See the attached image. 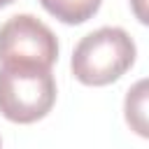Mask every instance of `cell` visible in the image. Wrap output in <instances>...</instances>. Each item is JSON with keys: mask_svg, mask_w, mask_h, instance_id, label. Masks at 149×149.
I'll use <instances>...</instances> for the list:
<instances>
[{"mask_svg": "<svg viewBox=\"0 0 149 149\" xmlns=\"http://www.w3.org/2000/svg\"><path fill=\"white\" fill-rule=\"evenodd\" d=\"M123 116L128 128L149 140V77L135 81L123 98Z\"/></svg>", "mask_w": 149, "mask_h": 149, "instance_id": "cell-4", "label": "cell"}, {"mask_svg": "<svg viewBox=\"0 0 149 149\" xmlns=\"http://www.w3.org/2000/svg\"><path fill=\"white\" fill-rule=\"evenodd\" d=\"M0 149H2V140H0Z\"/></svg>", "mask_w": 149, "mask_h": 149, "instance_id": "cell-8", "label": "cell"}, {"mask_svg": "<svg viewBox=\"0 0 149 149\" xmlns=\"http://www.w3.org/2000/svg\"><path fill=\"white\" fill-rule=\"evenodd\" d=\"M135 56V42L123 28L102 26L77 42L70 70L86 86H107L133 68Z\"/></svg>", "mask_w": 149, "mask_h": 149, "instance_id": "cell-1", "label": "cell"}, {"mask_svg": "<svg viewBox=\"0 0 149 149\" xmlns=\"http://www.w3.org/2000/svg\"><path fill=\"white\" fill-rule=\"evenodd\" d=\"M58 58V40L54 30L33 14L9 16L0 26V63L2 68H40L51 70Z\"/></svg>", "mask_w": 149, "mask_h": 149, "instance_id": "cell-3", "label": "cell"}, {"mask_svg": "<svg viewBox=\"0 0 149 149\" xmlns=\"http://www.w3.org/2000/svg\"><path fill=\"white\" fill-rule=\"evenodd\" d=\"M12 2H14V0H0V9H2V7H7V5H12Z\"/></svg>", "mask_w": 149, "mask_h": 149, "instance_id": "cell-7", "label": "cell"}, {"mask_svg": "<svg viewBox=\"0 0 149 149\" xmlns=\"http://www.w3.org/2000/svg\"><path fill=\"white\" fill-rule=\"evenodd\" d=\"M40 5L58 21L68 26H79L93 19V14L100 9L102 0H40Z\"/></svg>", "mask_w": 149, "mask_h": 149, "instance_id": "cell-5", "label": "cell"}, {"mask_svg": "<svg viewBox=\"0 0 149 149\" xmlns=\"http://www.w3.org/2000/svg\"><path fill=\"white\" fill-rule=\"evenodd\" d=\"M130 9L142 26H149V0H130Z\"/></svg>", "mask_w": 149, "mask_h": 149, "instance_id": "cell-6", "label": "cell"}, {"mask_svg": "<svg viewBox=\"0 0 149 149\" xmlns=\"http://www.w3.org/2000/svg\"><path fill=\"white\" fill-rule=\"evenodd\" d=\"M56 102V79L51 70L0 68V114L12 123H35Z\"/></svg>", "mask_w": 149, "mask_h": 149, "instance_id": "cell-2", "label": "cell"}]
</instances>
